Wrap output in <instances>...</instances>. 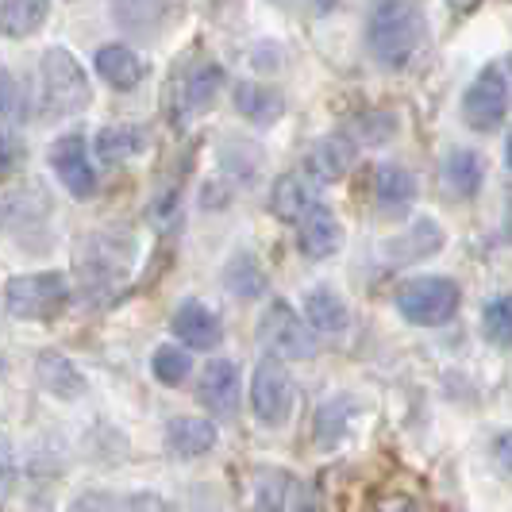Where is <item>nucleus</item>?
Instances as JSON below:
<instances>
[{"mask_svg": "<svg viewBox=\"0 0 512 512\" xmlns=\"http://www.w3.org/2000/svg\"><path fill=\"white\" fill-rule=\"evenodd\" d=\"M428 43V20L416 0H374L366 16V47L385 70H405Z\"/></svg>", "mask_w": 512, "mask_h": 512, "instance_id": "1", "label": "nucleus"}, {"mask_svg": "<svg viewBox=\"0 0 512 512\" xmlns=\"http://www.w3.org/2000/svg\"><path fill=\"white\" fill-rule=\"evenodd\" d=\"M39 101L43 116H77L93 104L89 74L66 47H51L39 58Z\"/></svg>", "mask_w": 512, "mask_h": 512, "instance_id": "2", "label": "nucleus"}, {"mask_svg": "<svg viewBox=\"0 0 512 512\" xmlns=\"http://www.w3.org/2000/svg\"><path fill=\"white\" fill-rule=\"evenodd\" d=\"M393 305L416 328H439V324L455 320V312L462 305V289L459 282L439 278V274L409 278V282H401L393 289Z\"/></svg>", "mask_w": 512, "mask_h": 512, "instance_id": "3", "label": "nucleus"}, {"mask_svg": "<svg viewBox=\"0 0 512 512\" xmlns=\"http://www.w3.org/2000/svg\"><path fill=\"white\" fill-rule=\"evenodd\" d=\"M70 301V282L66 274L47 270V274H16L4 282V308L16 320H51Z\"/></svg>", "mask_w": 512, "mask_h": 512, "instance_id": "4", "label": "nucleus"}, {"mask_svg": "<svg viewBox=\"0 0 512 512\" xmlns=\"http://www.w3.org/2000/svg\"><path fill=\"white\" fill-rule=\"evenodd\" d=\"M258 339H262L266 351L278 355V359H316V351H320L316 328L305 324V320L285 305V301H278V297L266 305L262 320H258Z\"/></svg>", "mask_w": 512, "mask_h": 512, "instance_id": "5", "label": "nucleus"}, {"mask_svg": "<svg viewBox=\"0 0 512 512\" xmlns=\"http://www.w3.org/2000/svg\"><path fill=\"white\" fill-rule=\"evenodd\" d=\"M297 401V389L289 378V366L278 355H266L258 359L255 374H251V409L266 428H282L293 412Z\"/></svg>", "mask_w": 512, "mask_h": 512, "instance_id": "6", "label": "nucleus"}, {"mask_svg": "<svg viewBox=\"0 0 512 512\" xmlns=\"http://www.w3.org/2000/svg\"><path fill=\"white\" fill-rule=\"evenodd\" d=\"M47 162H51L54 178L62 181V189L77 197V201H89L93 193H97V170H93V162H89V143H85V135H58L51 143V151H47Z\"/></svg>", "mask_w": 512, "mask_h": 512, "instance_id": "7", "label": "nucleus"}, {"mask_svg": "<svg viewBox=\"0 0 512 512\" xmlns=\"http://www.w3.org/2000/svg\"><path fill=\"white\" fill-rule=\"evenodd\" d=\"M509 112V85L497 66H489L470 81L466 97H462V120L470 131H497Z\"/></svg>", "mask_w": 512, "mask_h": 512, "instance_id": "8", "label": "nucleus"}, {"mask_svg": "<svg viewBox=\"0 0 512 512\" xmlns=\"http://www.w3.org/2000/svg\"><path fill=\"white\" fill-rule=\"evenodd\" d=\"M81 258H89L85 262V285H104V282H116V278H124L131 270V258H135V243H131V235H89V243H85V251Z\"/></svg>", "mask_w": 512, "mask_h": 512, "instance_id": "9", "label": "nucleus"}, {"mask_svg": "<svg viewBox=\"0 0 512 512\" xmlns=\"http://www.w3.org/2000/svg\"><path fill=\"white\" fill-rule=\"evenodd\" d=\"M355 158H359V143L351 131H339V135H324L312 143V151L305 158V174L320 181V185H335L355 170Z\"/></svg>", "mask_w": 512, "mask_h": 512, "instance_id": "10", "label": "nucleus"}, {"mask_svg": "<svg viewBox=\"0 0 512 512\" xmlns=\"http://www.w3.org/2000/svg\"><path fill=\"white\" fill-rule=\"evenodd\" d=\"M343 247V224L328 205H316L305 212V220L297 224V251L305 258H332Z\"/></svg>", "mask_w": 512, "mask_h": 512, "instance_id": "11", "label": "nucleus"}, {"mask_svg": "<svg viewBox=\"0 0 512 512\" xmlns=\"http://www.w3.org/2000/svg\"><path fill=\"white\" fill-rule=\"evenodd\" d=\"M320 205V181L312 174H282L270 189V212L285 224H301L308 208Z\"/></svg>", "mask_w": 512, "mask_h": 512, "instance_id": "12", "label": "nucleus"}, {"mask_svg": "<svg viewBox=\"0 0 512 512\" xmlns=\"http://www.w3.org/2000/svg\"><path fill=\"white\" fill-rule=\"evenodd\" d=\"M170 328L178 335L189 351H216L220 339H224V328H220V316L205 308L201 301H181V308L174 312Z\"/></svg>", "mask_w": 512, "mask_h": 512, "instance_id": "13", "label": "nucleus"}, {"mask_svg": "<svg viewBox=\"0 0 512 512\" xmlns=\"http://www.w3.org/2000/svg\"><path fill=\"white\" fill-rule=\"evenodd\" d=\"M197 401L212 416H231L239 409V370L231 359H216L205 366L201 385H197Z\"/></svg>", "mask_w": 512, "mask_h": 512, "instance_id": "14", "label": "nucleus"}, {"mask_svg": "<svg viewBox=\"0 0 512 512\" xmlns=\"http://www.w3.org/2000/svg\"><path fill=\"white\" fill-rule=\"evenodd\" d=\"M216 439H220V432L205 416H174L166 424V451L178 459H201L216 447Z\"/></svg>", "mask_w": 512, "mask_h": 512, "instance_id": "15", "label": "nucleus"}, {"mask_svg": "<svg viewBox=\"0 0 512 512\" xmlns=\"http://www.w3.org/2000/svg\"><path fill=\"white\" fill-rule=\"evenodd\" d=\"M93 66H97V74H101L112 89H120V93H131V89L147 77V62L131 51V47H124V43L101 47L97 58H93Z\"/></svg>", "mask_w": 512, "mask_h": 512, "instance_id": "16", "label": "nucleus"}, {"mask_svg": "<svg viewBox=\"0 0 512 512\" xmlns=\"http://www.w3.org/2000/svg\"><path fill=\"white\" fill-rule=\"evenodd\" d=\"M305 320L316 328V335H343L351 328V308L335 289L316 285L305 293Z\"/></svg>", "mask_w": 512, "mask_h": 512, "instance_id": "17", "label": "nucleus"}, {"mask_svg": "<svg viewBox=\"0 0 512 512\" xmlns=\"http://www.w3.org/2000/svg\"><path fill=\"white\" fill-rule=\"evenodd\" d=\"M224 66L220 62H201L193 74L181 81V101H178V116L181 120H189V116H197V112H205L208 104L216 101V93L224 89Z\"/></svg>", "mask_w": 512, "mask_h": 512, "instance_id": "18", "label": "nucleus"}, {"mask_svg": "<svg viewBox=\"0 0 512 512\" xmlns=\"http://www.w3.org/2000/svg\"><path fill=\"white\" fill-rule=\"evenodd\" d=\"M35 378H39V385H43L51 397H62V401H77V397L85 393L81 370H77L66 355H58V351H43V355L35 359Z\"/></svg>", "mask_w": 512, "mask_h": 512, "instance_id": "19", "label": "nucleus"}, {"mask_svg": "<svg viewBox=\"0 0 512 512\" xmlns=\"http://www.w3.org/2000/svg\"><path fill=\"white\" fill-rule=\"evenodd\" d=\"M374 201L385 216H401L416 201V178L405 166L385 162V166H378V178H374Z\"/></svg>", "mask_w": 512, "mask_h": 512, "instance_id": "20", "label": "nucleus"}, {"mask_svg": "<svg viewBox=\"0 0 512 512\" xmlns=\"http://www.w3.org/2000/svg\"><path fill=\"white\" fill-rule=\"evenodd\" d=\"M235 108L258 124V128H270V124H278L285 112V97L274 89V85H258V81H243V85H235Z\"/></svg>", "mask_w": 512, "mask_h": 512, "instance_id": "21", "label": "nucleus"}, {"mask_svg": "<svg viewBox=\"0 0 512 512\" xmlns=\"http://www.w3.org/2000/svg\"><path fill=\"white\" fill-rule=\"evenodd\" d=\"M143 147H147V131L135 128V124H108L93 139V151L108 166H124L135 154H143Z\"/></svg>", "mask_w": 512, "mask_h": 512, "instance_id": "22", "label": "nucleus"}, {"mask_svg": "<svg viewBox=\"0 0 512 512\" xmlns=\"http://www.w3.org/2000/svg\"><path fill=\"white\" fill-rule=\"evenodd\" d=\"M486 181V162L482 154L470 151V147H455V151L443 158V185L455 193V197H474Z\"/></svg>", "mask_w": 512, "mask_h": 512, "instance_id": "23", "label": "nucleus"}, {"mask_svg": "<svg viewBox=\"0 0 512 512\" xmlns=\"http://www.w3.org/2000/svg\"><path fill=\"white\" fill-rule=\"evenodd\" d=\"M51 16V0H4L0 4V20L8 39H27Z\"/></svg>", "mask_w": 512, "mask_h": 512, "instance_id": "24", "label": "nucleus"}, {"mask_svg": "<svg viewBox=\"0 0 512 512\" xmlns=\"http://www.w3.org/2000/svg\"><path fill=\"white\" fill-rule=\"evenodd\" d=\"M224 285H228L231 297H243V301H255L266 293V270L251 251H239L224 270Z\"/></svg>", "mask_w": 512, "mask_h": 512, "instance_id": "25", "label": "nucleus"}, {"mask_svg": "<svg viewBox=\"0 0 512 512\" xmlns=\"http://www.w3.org/2000/svg\"><path fill=\"white\" fill-rule=\"evenodd\" d=\"M112 12H116V24L124 31L151 35L154 27L166 20L170 0H112Z\"/></svg>", "mask_w": 512, "mask_h": 512, "instance_id": "26", "label": "nucleus"}, {"mask_svg": "<svg viewBox=\"0 0 512 512\" xmlns=\"http://www.w3.org/2000/svg\"><path fill=\"white\" fill-rule=\"evenodd\" d=\"M66 512H166V505L158 497H112V493H81L77 501H70Z\"/></svg>", "mask_w": 512, "mask_h": 512, "instance_id": "27", "label": "nucleus"}, {"mask_svg": "<svg viewBox=\"0 0 512 512\" xmlns=\"http://www.w3.org/2000/svg\"><path fill=\"white\" fill-rule=\"evenodd\" d=\"M439 247H443V231H439L436 220H416V224L397 239L393 255L405 258V262H420V258L436 255Z\"/></svg>", "mask_w": 512, "mask_h": 512, "instance_id": "28", "label": "nucleus"}, {"mask_svg": "<svg viewBox=\"0 0 512 512\" xmlns=\"http://www.w3.org/2000/svg\"><path fill=\"white\" fill-rule=\"evenodd\" d=\"M151 374L162 385L178 389V385L189 382V374H193V359H189V351H181V347H174V343H166V347H158V351L151 355Z\"/></svg>", "mask_w": 512, "mask_h": 512, "instance_id": "29", "label": "nucleus"}, {"mask_svg": "<svg viewBox=\"0 0 512 512\" xmlns=\"http://www.w3.org/2000/svg\"><path fill=\"white\" fill-rule=\"evenodd\" d=\"M351 412H355V401H351V397L328 401L324 409L316 412V443H320V447H335V443L343 439V432H347Z\"/></svg>", "mask_w": 512, "mask_h": 512, "instance_id": "30", "label": "nucleus"}, {"mask_svg": "<svg viewBox=\"0 0 512 512\" xmlns=\"http://www.w3.org/2000/svg\"><path fill=\"white\" fill-rule=\"evenodd\" d=\"M482 332L493 347H512V297H493L482 308Z\"/></svg>", "mask_w": 512, "mask_h": 512, "instance_id": "31", "label": "nucleus"}, {"mask_svg": "<svg viewBox=\"0 0 512 512\" xmlns=\"http://www.w3.org/2000/svg\"><path fill=\"white\" fill-rule=\"evenodd\" d=\"M351 135H355V143H385V139L397 135V116H389V112H362L359 120L351 124Z\"/></svg>", "mask_w": 512, "mask_h": 512, "instance_id": "32", "label": "nucleus"}, {"mask_svg": "<svg viewBox=\"0 0 512 512\" xmlns=\"http://www.w3.org/2000/svg\"><path fill=\"white\" fill-rule=\"evenodd\" d=\"M16 120H27V104H20V85L12 70H4V131H12Z\"/></svg>", "mask_w": 512, "mask_h": 512, "instance_id": "33", "label": "nucleus"}, {"mask_svg": "<svg viewBox=\"0 0 512 512\" xmlns=\"http://www.w3.org/2000/svg\"><path fill=\"white\" fill-rule=\"evenodd\" d=\"M493 462H497L501 470H509V474H512V432L493 436Z\"/></svg>", "mask_w": 512, "mask_h": 512, "instance_id": "34", "label": "nucleus"}, {"mask_svg": "<svg viewBox=\"0 0 512 512\" xmlns=\"http://www.w3.org/2000/svg\"><path fill=\"white\" fill-rule=\"evenodd\" d=\"M289 512H316V497L308 486H293V501H289Z\"/></svg>", "mask_w": 512, "mask_h": 512, "instance_id": "35", "label": "nucleus"}, {"mask_svg": "<svg viewBox=\"0 0 512 512\" xmlns=\"http://www.w3.org/2000/svg\"><path fill=\"white\" fill-rule=\"evenodd\" d=\"M378 512H420V509H416V501H412V497H405V493H393V497H385Z\"/></svg>", "mask_w": 512, "mask_h": 512, "instance_id": "36", "label": "nucleus"}, {"mask_svg": "<svg viewBox=\"0 0 512 512\" xmlns=\"http://www.w3.org/2000/svg\"><path fill=\"white\" fill-rule=\"evenodd\" d=\"M447 4H451L455 12H474V8L482 4V0H447Z\"/></svg>", "mask_w": 512, "mask_h": 512, "instance_id": "37", "label": "nucleus"}, {"mask_svg": "<svg viewBox=\"0 0 512 512\" xmlns=\"http://www.w3.org/2000/svg\"><path fill=\"white\" fill-rule=\"evenodd\" d=\"M505 162H509V170H512V128H509V139H505Z\"/></svg>", "mask_w": 512, "mask_h": 512, "instance_id": "38", "label": "nucleus"}, {"mask_svg": "<svg viewBox=\"0 0 512 512\" xmlns=\"http://www.w3.org/2000/svg\"><path fill=\"white\" fill-rule=\"evenodd\" d=\"M312 4H316L320 12H328V8H335V0H312Z\"/></svg>", "mask_w": 512, "mask_h": 512, "instance_id": "39", "label": "nucleus"}, {"mask_svg": "<svg viewBox=\"0 0 512 512\" xmlns=\"http://www.w3.org/2000/svg\"><path fill=\"white\" fill-rule=\"evenodd\" d=\"M509 235H512V205H509Z\"/></svg>", "mask_w": 512, "mask_h": 512, "instance_id": "40", "label": "nucleus"}]
</instances>
